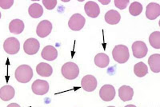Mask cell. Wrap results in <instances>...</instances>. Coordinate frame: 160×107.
Masks as SVG:
<instances>
[{
  "label": "cell",
  "instance_id": "cell-1",
  "mask_svg": "<svg viewBox=\"0 0 160 107\" xmlns=\"http://www.w3.org/2000/svg\"><path fill=\"white\" fill-rule=\"evenodd\" d=\"M15 77L18 82L28 83L33 77V71L28 65H21L16 69Z\"/></svg>",
  "mask_w": 160,
  "mask_h": 107
},
{
  "label": "cell",
  "instance_id": "cell-2",
  "mask_svg": "<svg viewBox=\"0 0 160 107\" xmlns=\"http://www.w3.org/2000/svg\"><path fill=\"white\" fill-rule=\"evenodd\" d=\"M112 56L115 62L118 63H125L130 58L129 49L125 45L115 46L112 51Z\"/></svg>",
  "mask_w": 160,
  "mask_h": 107
},
{
  "label": "cell",
  "instance_id": "cell-3",
  "mask_svg": "<svg viewBox=\"0 0 160 107\" xmlns=\"http://www.w3.org/2000/svg\"><path fill=\"white\" fill-rule=\"evenodd\" d=\"M61 73L66 79L74 80L79 75V68L74 62H68L62 66Z\"/></svg>",
  "mask_w": 160,
  "mask_h": 107
},
{
  "label": "cell",
  "instance_id": "cell-4",
  "mask_svg": "<svg viewBox=\"0 0 160 107\" xmlns=\"http://www.w3.org/2000/svg\"><path fill=\"white\" fill-rule=\"evenodd\" d=\"M3 49L7 54L16 55L20 49L19 41L14 37L7 38L3 43Z\"/></svg>",
  "mask_w": 160,
  "mask_h": 107
},
{
  "label": "cell",
  "instance_id": "cell-5",
  "mask_svg": "<svg viewBox=\"0 0 160 107\" xmlns=\"http://www.w3.org/2000/svg\"><path fill=\"white\" fill-rule=\"evenodd\" d=\"M86 19L80 14H74L68 22V26L70 29L75 31H81L85 25Z\"/></svg>",
  "mask_w": 160,
  "mask_h": 107
},
{
  "label": "cell",
  "instance_id": "cell-6",
  "mask_svg": "<svg viewBox=\"0 0 160 107\" xmlns=\"http://www.w3.org/2000/svg\"><path fill=\"white\" fill-rule=\"evenodd\" d=\"M31 90L37 95H44L49 90V83L45 80L37 79L33 82Z\"/></svg>",
  "mask_w": 160,
  "mask_h": 107
},
{
  "label": "cell",
  "instance_id": "cell-7",
  "mask_svg": "<svg viewBox=\"0 0 160 107\" xmlns=\"http://www.w3.org/2000/svg\"><path fill=\"white\" fill-rule=\"evenodd\" d=\"M133 55L136 58H142L148 55V49L146 43L142 41H136L132 44Z\"/></svg>",
  "mask_w": 160,
  "mask_h": 107
},
{
  "label": "cell",
  "instance_id": "cell-8",
  "mask_svg": "<svg viewBox=\"0 0 160 107\" xmlns=\"http://www.w3.org/2000/svg\"><path fill=\"white\" fill-rule=\"evenodd\" d=\"M40 43L36 38H31L25 41L23 44V50L28 55H34L38 51Z\"/></svg>",
  "mask_w": 160,
  "mask_h": 107
},
{
  "label": "cell",
  "instance_id": "cell-9",
  "mask_svg": "<svg viewBox=\"0 0 160 107\" xmlns=\"http://www.w3.org/2000/svg\"><path fill=\"white\" fill-rule=\"evenodd\" d=\"M99 97L104 102L112 101L115 97V87L109 84L102 85L99 90Z\"/></svg>",
  "mask_w": 160,
  "mask_h": 107
},
{
  "label": "cell",
  "instance_id": "cell-10",
  "mask_svg": "<svg viewBox=\"0 0 160 107\" xmlns=\"http://www.w3.org/2000/svg\"><path fill=\"white\" fill-rule=\"evenodd\" d=\"M52 31V24L48 20H42L37 26L36 34L40 38H45L51 34Z\"/></svg>",
  "mask_w": 160,
  "mask_h": 107
},
{
  "label": "cell",
  "instance_id": "cell-11",
  "mask_svg": "<svg viewBox=\"0 0 160 107\" xmlns=\"http://www.w3.org/2000/svg\"><path fill=\"white\" fill-rule=\"evenodd\" d=\"M81 85L87 92H92L97 87V79L93 75H86L81 81Z\"/></svg>",
  "mask_w": 160,
  "mask_h": 107
},
{
  "label": "cell",
  "instance_id": "cell-12",
  "mask_svg": "<svg viewBox=\"0 0 160 107\" xmlns=\"http://www.w3.org/2000/svg\"><path fill=\"white\" fill-rule=\"evenodd\" d=\"M160 15V5L156 2H151L146 8V17L150 20L156 19Z\"/></svg>",
  "mask_w": 160,
  "mask_h": 107
},
{
  "label": "cell",
  "instance_id": "cell-13",
  "mask_svg": "<svg viewBox=\"0 0 160 107\" xmlns=\"http://www.w3.org/2000/svg\"><path fill=\"white\" fill-rule=\"evenodd\" d=\"M84 10H85V13L87 14V15L91 18H97L99 15V6L94 1H89L87 2L84 6Z\"/></svg>",
  "mask_w": 160,
  "mask_h": 107
},
{
  "label": "cell",
  "instance_id": "cell-14",
  "mask_svg": "<svg viewBox=\"0 0 160 107\" xmlns=\"http://www.w3.org/2000/svg\"><path fill=\"white\" fill-rule=\"evenodd\" d=\"M41 56L47 61H54L58 57V51L53 46H47L42 49Z\"/></svg>",
  "mask_w": 160,
  "mask_h": 107
},
{
  "label": "cell",
  "instance_id": "cell-15",
  "mask_svg": "<svg viewBox=\"0 0 160 107\" xmlns=\"http://www.w3.org/2000/svg\"><path fill=\"white\" fill-rule=\"evenodd\" d=\"M134 95V90L131 86L128 85H122L118 89V96L122 102L131 101Z\"/></svg>",
  "mask_w": 160,
  "mask_h": 107
},
{
  "label": "cell",
  "instance_id": "cell-16",
  "mask_svg": "<svg viewBox=\"0 0 160 107\" xmlns=\"http://www.w3.org/2000/svg\"><path fill=\"white\" fill-rule=\"evenodd\" d=\"M15 95V89L10 85H7L2 86L1 89H0V98L2 100V101H5V102H8L10 101L11 99H12Z\"/></svg>",
  "mask_w": 160,
  "mask_h": 107
},
{
  "label": "cell",
  "instance_id": "cell-17",
  "mask_svg": "<svg viewBox=\"0 0 160 107\" xmlns=\"http://www.w3.org/2000/svg\"><path fill=\"white\" fill-rule=\"evenodd\" d=\"M121 19V15L115 10H110L105 14V21L110 25H115L119 22Z\"/></svg>",
  "mask_w": 160,
  "mask_h": 107
},
{
  "label": "cell",
  "instance_id": "cell-18",
  "mask_svg": "<svg viewBox=\"0 0 160 107\" xmlns=\"http://www.w3.org/2000/svg\"><path fill=\"white\" fill-rule=\"evenodd\" d=\"M36 72L39 76L50 77L53 74V68L49 64L41 62L36 66Z\"/></svg>",
  "mask_w": 160,
  "mask_h": 107
},
{
  "label": "cell",
  "instance_id": "cell-19",
  "mask_svg": "<svg viewBox=\"0 0 160 107\" xmlns=\"http://www.w3.org/2000/svg\"><path fill=\"white\" fill-rule=\"evenodd\" d=\"M9 30L14 35H19L24 30V22L20 19L12 20L9 24Z\"/></svg>",
  "mask_w": 160,
  "mask_h": 107
},
{
  "label": "cell",
  "instance_id": "cell-20",
  "mask_svg": "<svg viewBox=\"0 0 160 107\" xmlns=\"http://www.w3.org/2000/svg\"><path fill=\"white\" fill-rule=\"evenodd\" d=\"M148 64H149L151 70L154 73L160 72V55L159 54H155L150 56L148 58Z\"/></svg>",
  "mask_w": 160,
  "mask_h": 107
},
{
  "label": "cell",
  "instance_id": "cell-21",
  "mask_svg": "<svg viewBox=\"0 0 160 107\" xmlns=\"http://www.w3.org/2000/svg\"><path fill=\"white\" fill-rule=\"evenodd\" d=\"M110 63V58L108 55L104 53H99L95 57V64L99 68H106Z\"/></svg>",
  "mask_w": 160,
  "mask_h": 107
},
{
  "label": "cell",
  "instance_id": "cell-22",
  "mask_svg": "<svg viewBox=\"0 0 160 107\" xmlns=\"http://www.w3.org/2000/svg\"><path fill=\"white\" fill-rule=\"evenodd\" d=\"M28 13L31 18H38L42 16L43 14V9L42 6L38 3H33L29 7L28 9Z\"/></svg>",
  "mask_w": 160,
  "mask_h": 107
},
{
  "label": "cell",
  "instance_id": "cell-23",
  "mask_svg": "<svg viewBox=\"0 0 160 107\" xmlns=\"http://www.w3.org/2000/svg\"><path fill=\"white\" fill-rule=\"evenodd\" d=\"M134 73L138 78H142V77L148 75V68L144 62H138L134 66Z\"/></svg>",
  "mask_w": 160,
  "mask_h": 107
},
{
  "label": "cell",
  "instance_id": "cell-24",
  "mask_svg": "<svg viewBox=\"0 0 160 107\" xmlns=\"http://www.w3.org/2000/svg\"><path fill=\"white\" fill-rule=\"evenodd\" d=\"M149 42L155 49H160V32L155 31L149 37Z\"/></svg>",
  "mask_w": 160,
  "mask_h": 107
},
{
  "label": "cell",
  "instance_id": "cell-25",
  "mask_svg": "<svg viewBox=\"0 0 160 107\" xmlns=\"http://www.w3.org/2000/svg\"><path fill=\"white\" fill-rule=\"evenodd\" d=\"M142 11V5L138 2H134L131 4L129 12L133 16H138Z\"/></svg>",
  "mask_w": 160,
  "mask_h": 107
},
{
  "label": "cell",
  "instance_id": "cell-26",
  "mask_svg": "<svg viewBox=\"0 0 160 107\" xmlns=\"http://www.w3.org/2000/svg\"><path fill=\"white\" fill-rule=\"evenodd\" d=\"M129 0H115V5L120 10H124L129 4Z\"/></svg>",
  "mask_w": 160,
  "mask_h": 107
},
{
  "label": "cell",
  "instance_id": "cell-27",
  "mask_svg": "<svg viewBox=\"0 0 160 107\" xmlns=\"http://www.w3.org/2000/svg\"><path fill=\"white\" fill-rule=\"evenodd\" d=\"M42 4L48 10H53L57 5V0H42Z\"/></svg>",
  "mask_w": 160,
  "mask_h": 107
},
{
  "label": "cell",
  "instance_id": "cell-28",
  "mask_svg": "<svg viewBox=\"0 0 160 107\" xmlns=\"http://www.w3.org/2000/svg\"><path fill=\"white\" fill-rule=\"evenodd\" d=\"M14 4V0H1L0 1V7L3 10L9 9Z\"/></svg>",
  "mask_w": 160,
  "mask_h": 107
},
{
  "label": "cell",
  "instance_id": "cell-29",
  "mask_svg": "<svg viewBox=\"0 0 160 107\" xmlns=\"http://www.w3.org/2000/svg\"><path fill=\"white\" fill-rule=\"evenodd\" d=\"M99 2H101L102 5H108L111 2V0H99Z\"/></svg>",
  "mask_w": 160,
  "mask_h": 107
},
{
  "label": "cell",
  "instance_id": "cell-30",
  "mask_svg": "<svg viewBox=\"0 0 160 107\" xmlns=\"http://www.w3.org/2000/svg\"><path fill=\"white\" fill-rule=\"evenodd\" d=\"M11 106H19V105H18V104H15V103H12V104H11V105H8V107H11Z\"/></svg>",
  "mask_w": 160,
  "mask_h": 107
}]
</instances>
